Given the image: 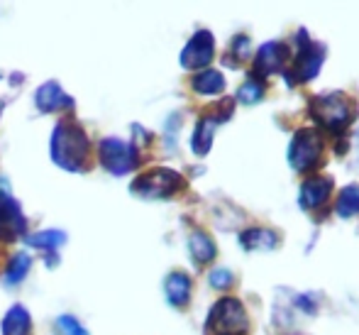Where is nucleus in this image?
I'll list each match as a JSON object with an SVG mask.
<instances>
[{"mask_svg": "<svg viewBox=\"0 0 359 335\" xmlns=\"http://www.w3.org/2000/svg\"><path fill=\"white\" fill-rule=\"evenodd\" d=\"M88 155H90V142L88 135L83 133L79 123L74 120H62L57 123L52 135V159L57 166H62L64 171H79L86 169L88 164Z\"/></svg>", "mask_w": 359, "mask_h": 335, "instance_id": "obj_1", "label": "nucleus"}, {"mask_svg": "<svg viewBox=\"0 0 359 335\" xmlns=\"http://www.w3.org/2000/svg\"><path fill=\"white\" fill-rule=\"evenodd\" d=\"M208 328L215 335H245L250 331L245 306L237 298H220L208 316Z\"/></svg>", "mask_w": 359, "mask_h": 335, "instance_id": "obj_2", "label": "nucleus"}, {"mask_svg": "<svg viewBox=\"0 0 359 335\" xmlns=\"http://www.w3.org/2000/svg\"><path fill=\"white\" fill-rule=\"evenodd\" d=\"M130 189H133L135 196H142V199H169L181 189V176L179 171L159 166V169L140 174Z\"/></svg>", "mask_w": 359, "mask_h": 335, "instance_id": "obj_3", "label": "nucleus"}, {"mask_svg": "<svg viewBox=\"0 0 359 335\" xmlns=\"http://www.w3.org/2000/svg\"><path fill=\"white\" fill-rule=\"evenodd\" d=\"M98 159L113 176H125L137 166V150L120 137H105L98 142Z\"/></svg>", "mask_w": 359, "mask_h": 335, "instance_id": "obj_4", "label": "nucleus"}, {"mask_svg": "<svg viewBox=\"0 0 359 335\" xmlns=\"http://www.w3.org/2000/svg\"><path fill=\"white\" fill-rule=\"evenodd\" d=\"M323 155V135L318 130H298L288 145V162L296 171H308L320 162Z\"/></svg>", "mask_w": 359, "mask_h": 335, "instance_id": "obj_5", "label": "nucleus"}, {"mask_svg": "<svg viewBox=\"0 0 359 335\" xmlns=\"http://www.w3.org/2000/svg\"><path fill=\"white\" fill-rule=\"evenodd\" d=\"M311 113L327 130H342L352 120V103L342 93L318 96L311 105Z\"/></svg>", "mask_w": 359, "mask_h": 335, "instance_id": "obj_6", "label": "nucleus"}, {"mask_svg": "<svg viewBox=\"0 0 359 335\" xmlns=\"http://www.w3.org/2000/svg\"><path fill=\"white\" fill-rule=\"evenodd\" d=\"M215 54V39L208 29H201L194 37L189 39V44L181 52V67L184 69H205L210 62H213Z\"/></svg>", "mask_w": 359, "mask_h": 335, "instance_id": "obj_7", "label": "nucleus"}, {"mask_svg": "<svg viewBox=\"0 0 359 335\" xmlns=\"http://www.w3.org/2000/svg\"><path fill=\"white\" fill-rule=\"evenodd\" d=\"M25 228H27V221H25L20 203L8 191L0 194V240L10 242L25 237Z\"/></svg>", "mask_w": 359, "mask_h": 335, "instance_id": "obj_8", "label": "nucleus"}, {"mask_svg": "<svg viewBox=\"0 0 359 335\" xmlns=\"http://www.w3.org/2000/svg\"><path fill=\"white\" fill-rule=\"evenodd\" d=\"M323 62H325V47L323 44H316V42H308L301 47V52H298L296 57V67L293 71L288 74V81H291V76H296L298 81H311L318 76V71H320ZM296 79H293V84H296Z\"/></svg>", "mask_w": 359, "mask_h": 335, "instance_id": "obj_9", "label": "nucleus"}, {"mask_svg": "<svg viewBox=\"0 0 359 335\" xmlns=\"http://www.w3.org/2000/svg\"><path fill=\"white\" fill-rule=\"evenodd\" d=\"M332 191V179L330 176H311L301 184V194H298V206L303 211H316L327 201Z\"/></svg>", "mask_w": 359, "mask_h": 335, "instance_id": "obj_10", "label": "nucleus"}, {"mask_svg": "<svg viewBox=\"0 0 359 335\" xmlns=\"http://www.w3.org/2000/svg\"><path fill=\"white\" fill-rule=\"evenodd\" d=\"M288 59V47L281 42H266L259 47V52H257L255 57V76H269L274 74V71H281L284 69Z\"/></svg>", "mask_w": 359, "mask_h": 335, "instance_id": "obj_11", "label": "nucleus"}, {"mask_svg": "<svg viewBox=\"0 0 359 335\" xmlns=\"http://www.w3.org/2000/svg\"><path fill=\"white\" fill-rule=\"evenodd\" d=\"M34 105H37V110H42V113H57V110H62V108H74V100L64 93V88L57 81H47V84L39 86L37 93H34Z\"/></svg>", "mask_w": 359, "mask_h": 335, "instance_id": "obj_12", "label": "nucleus"}, {"mask_svg": "<svg viewBox=\"0 0 359 335\" xmlns=\"http://www.w3.org/2000/svg\"><path fill=\"white\" fill-rule=\"evenodd\" d=\"M164 294L166 301L174 308H184L191 298V279L189 274L184 272H171L169 277L164 279Z\"/></svg>", "mask_w": 359, "mask_h": 335, "instance_id": "obj_13", "label": "nucleus"}, {"mask_svg": "<svg viewBox=\"0 0 359 335\" xmlns=\"http://www.w3.org/2000/svg\"><path fill=\"white\" fill-rule=\"evenodd\" d=\"M217 123H220V120L210 118V115H205V118H201L198 123H196L194 137H191V150H194L196 157H205L210 152V147H213V135H215Z\"/></svg>", "mask_w": 359, "mask_h": 335, "instance_id": "obj_14", "label": "nucleus"}, {"mask_svg": "<svg viewBox=\"0 0 359 335\" xmlns=\"http://www.w3.org/2000/svg\"><path fill=\"white\" fill-rule=\"evenodd\" d=\"M0 333L3 335H32V318H29L27 308L15 303V306L3 316Z\"/></svg>", "mask_w": 359, "mask_h": 335, "instance_id": "obj_15", "label": "nucleus"}, {"mask_svg": "<svg viewBox=\"0 0 359 335\" xmlns=\"http://www.w3.org/2000/svg\"><path fill=\"white\" fill-rule=\"evenodd\" d=\"M240 245L245 250H274L279 245V237L264 228H250L240 235Z\"/></svg>", "mask_w": 359, "mask_h": 335, "instance_id": "obj_16", "label": "nucleus"}, {"mask_svg": "<svg viewBox=\"0 0 359 335\" xmlns=\"http://www.w3.org/2000/svg\"><path fill=\"white\" fill-rule=\"evenodd\" d=\"M191 86H194V91H196V93H201V96H217V93H222V91H225V79H222L220 71L205 69V71H201V74L194 76Z\"/></svg>", "mask_w": 359, "mask_h": 335, "instance_id": "obj_17", "label": "nucleus"}, {"mask_svg": "<svg viewBox=\"0 0 359 335\" xmlns=\"http://www.w3.org/2000/svg\"><path fill=\"white\" fill-rule=\"evenodd\" d=\"M189 252L196 265H208L215 257V242L210 240L205 232L196 230V232H191V237H189Z\"/></svg>", "mask_w": 359, "mask_h": 335, "instance_id": "obj_18", "label": "nucleus"}, {"mask_svg": "<svg viewBox=\"0 0 359 335\" xmlns=\"http://www.w3.org/2000/svg\"><path fill=\"white\" fill-rule=\"evenodd\" d=\"M25 242L29 247H39V250L54 252L67 242V232L62 230H44V232H34V235H25Z\"/></svg>", "mask_w": 359, "mask_h": 335, "instance_id": "obj_19", "label": "nucleus"}, {"mask_svg": "<svg viewBox=\"0 0 359 335\" xmlns=\"http://www.w3.org/2000/svg\"><path fill=\"white\" fill-rule=\"evenodd\" d=\"M335 211L340 218H355L359 216V184H350L340 191L335 203Z\"/></svg>", "mask_w": 359, "mask_h": 335, "instance_id": "obj_20", "label": "nucleus"}, {"mask_svg": "<svg viewBox=\"0 0 359 335\" xmlns=\"http://www.w3.org/2000/svg\"><path fill=\"white\" fill-rule=\"evenodd\" d=\"M29 267H32V257L27 255V252H18V255L10 260V265L8 269H5V277H3V282L5 284H20L25 277H27V272H29Z\"/></svg>", "mask_w": 359, "mask_h": 335, "instance_id": "obj_21", "label": "nucleus"}, {"mask_svg": "<svg viewBox=\"0 0 359 335\" xmlns=\"http://www.w3.org/2000/svg\"><path fill=\"white\" fill-rule=\"evenodd\" d=\"M262 96H264V86H262V81H257V79H250L240 91H237V98H240L242 103H247V105L259 103Z\"/></svg>", "mask_w": 359, "mask_h": 335, "instance_id": "obj_22", "label": "nucleus"}, {"mask_svg": "<svg viewBox=\"0 0 359 335\" xmlns=\"http://www.w3.org/2000/svg\"><path fill=\"white\" fill-rule=\"evenodd\" d=\"M57 326H59V331H62L64 335H88V331H86V328L81 326L74 316H59Z\"/></svg>", "mask_w": 359, "mask_h": 335, "instance_id": "obj_23", "label": "nucleus"}, {"mask_svg": "<svg viewBox=\"0 0 359 335\" xmlns=\"http://www.w3.org/2000/svg\"><path fill=\"white\" fill-rule=\"evenodd\" d=\"M208 284L213 289H227L232 284V274L230 269H213L208 277Z\"/></svg>", "mask_w": 359, "mask_h": 335, "instance_id": "obj_24", "label": "nucleus"}, {"mask_svg": "<svg viewBox=\"0 0 359 335\" xmlns=\"http://www.w3.org/2000/svg\"><path fill=\"white\" fill-rule=\"evenodd\" d=\"M232 52H235L237 59H245L247 52H250V37H245V34H240V37L232 42Z\"/></svg>", "mask_w": 359, "mask_h": 335, "instance_id": "obj_25", "label": "nucleus"}]
</instances>
